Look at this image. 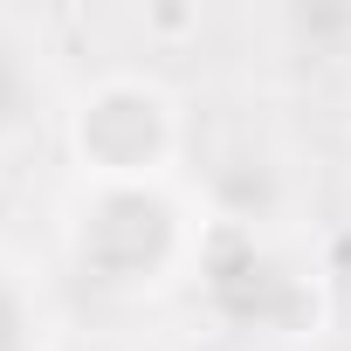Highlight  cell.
<instances>
[{
    "instance_id": "cell-2",
    "label": "cell",
    "mask_w": 351,
    "mask_h": 351,
    "mask_svg": "<svg viewBox=\"0 0 351 351\" xmlns=\"http://www.w3.org/2000/svg\"><path fill=\"white\" fill-rule=\"evenodd\" d=\"M21 104H28V69H21V49H8V42H0V131L21 117Z\"/></svg>"
},
{
    "instance_id": "cell-3",
    "label": "cell",
    "mask_w": 351,
    "mask_h": 351,
    "mask_svg": "<svg viewBox=\"0 0 351 351\" xmlns=\"http://www.w3.org/2000/svg\"><path fill=\"white\" fill-rule=\"evenodd\" d=\"M0 351H28V310L8 282H0Z\"/></svg>"
},
{
    "instance_id": "cell-1",
    "label": "cell",
    "mask_w": 351,
    "mask_h": 351,
    "mask_svg": "<svg viewBox=\"0 0 351 351\" xmlns=\"http://www.w3.org/2000/svg\"><path fill=\"white\" fill-rule=\"evenodd\" d=\"M165 145H172V104H165V90H152L138 76H110V83H97L76 104V152H83V165L110 172L124 186L165 158Z\"/></svg>"
}]
</instances>
